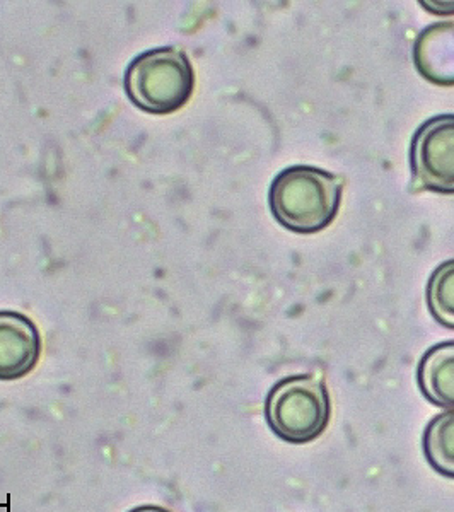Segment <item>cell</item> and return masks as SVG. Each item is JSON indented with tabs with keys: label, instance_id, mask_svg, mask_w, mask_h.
Returning <instances> with one entry per match:
<instances>
[{
	"label": "cell",
	"instance_id": "obj_1",
	"mask_svg": "<svg viewBox=\"0 0 454 512\" xmlns=\"http://www.w3.org/2000/svg\"><path fill=\"white\" fill-rule=\"evenodd\" d=\"M345 181L313 166H291L275 178L268 204L280 226L297 234L323 231L337 217Z\"/></svg>",
	"mask_w": 454,
	"mask_h": 512
},
{
	"label": "cell",
	"instance_id": "obj_2",
	"mask_svg": "<svg viewBox=\"0 0 454 512\" xmlns=\"http://www.w3.org/2000/svg\"><path fill=\"white\" fill-rule=\"evenodd\" d=\"M265 419L275 436L289 444H308L325 432L332 400L316 374H297L275 384L265 402Z\"/></svg>",
	"mask_w": 454,
	"mask_h": 512
},
{
	"label": "cell",
	"instance_id": "obj_3",
	"mask_svg": "<svg viewBox=\"0 0 454 512\" xmlns=\"http://www.w3.org/2000/svg\"><path fill=\"white\" fill-rule=\"evenodd\" d=\"M195 74L181 48H156L142 53L125 72V91L140 110L168 115L192 98Z\"/></svg>",
	"mask_w": 454,
	"mask_h": 512
},
{
	"label": "cell",
	"instance_id": "obj_4",
	"mask_svg": "<svg viewBox=\"0 0 454 512\" xmlns=\"http://www.w3.org/2000/svg\"><path fill=\"white\" fill-rule=\"evenodd\" d=\"M415 192L454 195V115L427 120L410 147Z\"/></svg>",
	"mask_w": 454,
	"mask_h": 512
},
{
	"label": "cell",
	"instance_id": "obj_5",
	"mask_svg": "<svg viewBox=\"0 0 454 512\" xmlns=\"http://www.w3.org/2000/svg\"><path fill=\"white\" fill-rule=\"evenodd\" d=\"M41 337L28 316L0 311V381L21 379L40 361Z\"/></svg>",
	"mask_w": 454,
	"mask_h": 512
},
{
	"label": "cell",
	"instance_id": "obj_6",
	"mask_svg": "<svg viewBox=\"0 0 454 512\" xmlns=\"http://www.w3.org/2000/svg\"><path fill=\"white\" fill-rule=\"evenodd\" d=\"M415 67L437 86H454V24L437 23L420 33L414 47Z\"/></svg>",
	"mask_w": 454,
	"mask_h": 512
},
{
	"label": "cell",
	"instance_id": "obj_7",
	"mask_svg": "<svg viewBox=\"0 0 454 512\" xmlns=\"http://www.w3.org/2000/svg\"><path fill=\"white\" fill-rule=\"evenodd\" d=\"M417 381L422 395L436 407L454 410V342L434 345L420 359Z\"/></svg>",
	"mask_w": 454,
	"mask_h": 512
},
{
	"label": "cell",
	"instance_id": "obj_8",
	"mask_svg": "<svg viewBox=\"0 0 454 512\" xmlns=\"http://www.w3.org/2000/svg\"><path fill=\"white\" fill-rule=\"evenodd\" d=\"M424 454L437 473L454 478V410L429 422L424 432Z\"/></svg>",
	"mask_w": 454,
	"mask_h": 512
},
{
	"label": "cell",
	"instance_id": "obj_9",
	"mask_svg": "<svg viewBox=\"0 0 454 512\" xmlns=\"http://www.w3.org/2000/svg\"><path fill=\"white\" fill-rule=\"evenodd\" d=\"M427 306L434 320L454 330V260L432 272L427 282Z\"/></svg>",
	"mask_w": 454,
	"mask_h": 512
},
{
	"label": "cell",
	"instance_id": "obj_10",
	"mask_svg": "<svg viewBox=\"0 0 454 512\" xmlns=\"http://www.w3.org/2000/svg\"><path fill=\"white\" fill-rule=\"evenodd\" d=\"M129 512H173L169 511V509H164L161 506H139L135 507V509H130Z\"/></svg>",
	"mask_w": 454,
	"mask_h": 512
}]
</instances>
